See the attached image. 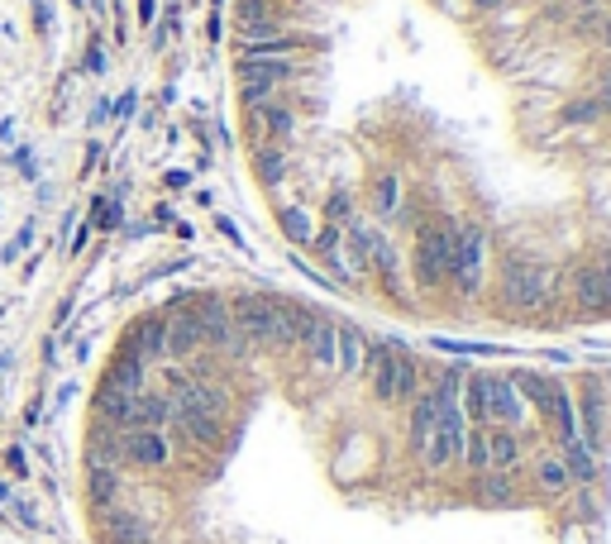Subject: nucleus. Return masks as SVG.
Instances as JSON below:
<instances>
[{
    "label": "nucleus",
    "instance_id": "39448f33",
    "mask_svg": "<svg viewBox=\"0 0 611 544\" xmlns=\"http://www.w3.org/2000/svg\"><path fill=\"white\" fill-rule=\"evenodd\" d=\"M5 464H10V473H20V478L29 473V458H24V449H10V454H5Z\"/></svg>",
    "mask_w": 611,
    "mask_h": 544
},
{
    "label": "nucleus",
    "instance_id": "20e7f679",
    "mask_svg": "<svg viewBox=\"0 0 611 544\" xmlns=\"http://www.w3.org/2000/svg\"><path fill=\"white\" fill-rule=\"evenodd\" d=\"M29 239H33V225H24V230H20V234H14V239H10V244H5V263H10V258H20V249H24V244H29Z\"/></svg>",
    "mask_w": 611,
    "mask_h": 544
},
{
    "label": "nucleus",
    "instance_id": "7ed1b4c3",
    "mask_svg": "<svg viewBox=\"0 0 611 544\" xmlns=\"http://www.w3.org/2000/svg\"><path fill=\"white\" fill-rule=\"evenodd\" d=\"M87 497H91V506H115V497H120V468H87Z\"/></svg>",
    "mask_w": 611,
    "mask_h": 544
},
{
    "label": "nucleus",
    "instance_id": "f257e3e1",
    "mask_svg": "<svg viewBox=\"0 0 611 544\" xmlns=\"http://www.w3.org/2000/svg\"><path fill=\"white\" fill-rule=\"evenodd\" d=\"M277 239L435 339L611 334V0H240Z\"/></svg>",
    "mask_w": 611,
    "mask_h": 544
},
{
    "label": "nucleus",
    "instance_id": "423d86ee",
    "mask_svg": "<svg viewBox=\"0 0 611 544\" xmlns=\"http://www.w3.org/2000/svg\"><path fill=\"white\" fill-rule=\"evenodd\" d=\"M14 516H20V521L29 525V530H39V516H33V506H29V502H14Z\"/></svg>",
    "mask_w": 611,
    "mask_h": 544
},
{
    "label": "nucleus",
    "instance_id": "f03ea898",
    "mask_svg": "<svg viewBox=\"0 0 611 544\" xmlns=\"http://www.w3.org/2000/svg\"><path fill=\"white\" fill-rule=\"evenodd\" d=\"M573 435L559 544H611V363L569 368Z\"/></svg>",
    "mask_w": 611,
    "mask_h": 544
}]
</instances>
